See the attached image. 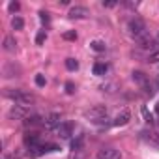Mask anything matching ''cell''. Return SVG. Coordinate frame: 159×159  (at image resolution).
I'll return each mask as SVG.
<instances>
[{"label": "cell", "instance_id": "cell-32", "mask_svg": "<svg viewBox=\"0 0 159 159\" xmlns=\"http://www.w3.org/2000/svg\"><path fill=\"white\" fill-rule=\"evenodd\" d=\"M155 41H157V45H159V32H157V36H155Z\"/></svg>", "mask_w": 159, "mask_h": 159}, {"label": "cell", "instance_id": "cell-23", "mask_svg": "<svg viewBox=\"0 0 159 159\" xmlns=\"http://www.w3.org/2000/svg\"><path fill=\"white\" fill-rule=\"evenodd\" d=\"M62 38L67 39V41H73V39H77V32H75V30H67V32L62 34Z\"/></svg>", "mask_w": 159, "mask_h": 159}, {"label": "cell", "instance_id": "cell-7", "mask_svg": "<svg viewBox=\"0 0 159 159\" xmlns=\"http://www.w3.org/2000/svg\"><path fill=\"white\" fill-rule=\"evenodd\" d=\"M86 116H88L92 122H96V120H99V118H105V116H107V107H105V105H96V107H92V109L86 112Z\"/></svg>", "mask_w": 159, "mask_h": 159}, {"label": "cell", "instance_id": "cell-26", "mask_svg": "<svg viewBox=\"0 0 159 159\" xmlns=\"http://www.w3.org/2000/svg\"><path fill=\"white\" fill-rule=\"evenodd\" d=\"M36 84H38V86H45V84H47V79H45L43 75H36Z\"/></svg>", "mask_w": 159, "mask_h": 159}, {"label": "cell", "instance_id": "cell-15", "mask_svg": "<svg viewBox=\"0 0 159 159\" xmlns=\"http://www.w3.org/2000/svg\"><path fill=\"white\" fill-rule=\"evenodd\" d=\"M43 122H45V120H43L39 114H32V116H28L23 124H25L26 127H36V125H39V124H43Z\"/></svg>", "mask_w": 159, "mask_h": 159}, {"label": "cell", "instance_id": "cell-20", "mask_svg": "<svg viewBox=\"0 0 159 159\" xmlns=\"http://www.w3.org/2000/svg\"><path fill=\"white\" fill-rule=\"evenodd\" d=\"M146 62H150V64H159V49L153 51V52H150V54L146 56Z\"/></svg>", "mask_w": 159, "mask_h": 159}, {"label": "cell", "instance_id": "cell-25", "mask_svg": "<svg viewBox=\"0 0 159 159\" xmlns=\"http://www.w3.org/2000/svg\"><path fill=\"white\" fill-rule=\"evenodd\" d=\"M8 10H10L11 13H15V11H19V10H21V4L13 0V2H10V4H8Z\"/></svg>", "mask_w": 159, "mask_h": 159}, {"label": "cell", "instance_id": "cell-17", "mask_svg": "<svg viewBox=\"0 0 159 159\" xmlns=\"http://www.w3.org/2000/svg\"><path fill=\"white\" fill-rule=\"evenodd\" d=\"M23 26H25V21H23L19 15H15V17L11 19V28H13V30H23Z\"/></svg>", "mask_w": 159, "mask_h": 159}, {"label": "cell", "instance_id": "cell-29", "mask_svg": "<svg viewBox=\"0 0 159 159\" xmlns=\"http://www.w3.org/2000/svg\"><path fill=\"white\" fill-rule=\"evenodd\" d=\"M66 92L67 94H73L75 92V84L73 83H66Z\"/></svg>", "mask_w": 159, "mask_h": 159}, {"label": "cell", "instance_id": "cell-5", "mask_svg": "<svg viewBox=\"0 0 159 159\" xmlns=\"http://www.w3.org/2000/svg\"><path fill=\"white\" fill-rule=\"evenodd\" d=\"M96 159H122V152L112 146H103L98 150Z\"/></svg>", "mask_w": 159, "mask_h": 159}, {"label": "cell", "instance_id": "cell-30", "mask_svg": "<svg viewBox=\"0 0 159 159\" xmlns=\"http://www.w3.org/2000/svg\"><path fill=\"white\" fill-rule=\"evenodd\" d=\"M103 6H105V8H114L116 2H103Z\"/></svg>", "mask_w": 159, "mask_h": 159}, {"label": "cell", "instance_id": "cell-11", "mask_svg": "<svg viewBox=\"0 0 159 159\" xmlns=\"http://www.w3.org/2000/svg\"><path fill=\"white\" fill-rule=\"evenodd\" d=\"M56 131H58V137L60 139H69L73 135V124L71 122H62V125Z\"/></svg>", "mask_w": 159, "mask_h": 159}, {"label": "cell", "instance_id": "cell-21", "mask_svg": "<svg viewBox=\"0 0 159 159\" xmlns=\"http://www.w3.org/2000/svg\"><path fill=\"white\" fill-rule=\"evenodd\" d=\"M81 148H83V137H79V139H75V140L71 142V150H73V152H79Z\"/></svg>", "mask_w": 159, "mask_h": 159}, {"label": "cell", "instance_id": "cell-28", "mask_svg": "<svg viewBox=\"0 0 159 159\" xmlns=\"http://www.w3.org/2000/svg\"><path fill=\"white\" fill-rule=\"evenodd\" d=\"M39 19H41L43 23H49V21H51V17H49V11H39Z\"/></svg>", "mask_w": 159, "mask_h": 159}, {"label": "cell", "instance_id": "cell-24", "mask_svg": "<svg viewBox=\"0 0 159 159\" xmlns=\"http://www.w3.org/2000/svg\"><path fill=\"white\" fill-rule=\"evenodd\" d=\"M45 39H47V32H45V30L38 32V36H36V43H38V45H43Z\"/></svg>", "mask_w": 159, "mask_h": 159}, {"label": "cell", "instance_id": "cell-8", "mask_svg": "<svg viewBox=\"0 0 159 159\" xmlns=\"http://www.w3.org/2000/svg\"><path fill=\"white\" fill-rule=\"evenodd\" d=\"M43 125H45L49 131H51V129H58V127L62 125V118H60V114H58V112H52V114H49V116L45 118Z\"/></svg>", "mask_w": 159, "mask_h": 159}, {"label": "cell", "instance_id": "cell-31", "mask_svg": "<svg viewBox=\"0 0 159 159\" xmlns=\"http://www.w3.org/2000/svg\"><path fill=\"white\" fill-rule=\"evenodd\" d=\"M2 159H17V157H15V155H10V153H4Z\"/></svg>", "mask_w": 159, "mask_h": 159}, {"label": "cell", "instance_id": "cell-13", "mask_svg": "<svg viewBox=\"0 0 159 159\" xmlns=\"http://www.w3.org/2000/svg\"><path fill=\"white\" fill-rule=\"evenodd\" d=\"M2 49H4L6 52H15V51H17V41H15V38H13V36H6L4 41H2Z\"/></svg>", "mask_w": 159, "mask_h": 159}, {"label": "cell", "instance_id": "cell-2", "mask_svg": "<svg viewBox=\"0 0 159 159\" xmlns=\"http://www.w3.org/2000/svg\"><path fill=\"white\" fill-rule=\"evenodd\" d=\"M127 32H129L131 38L139 39L140 36L148 34V32H146V23H144L142 19H139V17H133V19H129V23H127Z\"/></svg>", "mask_w": 159, "mask_h": 159}, {"label": "cell", "instance_id": "cell-9", "mask_svg": "<svg viewBox=\"0 0 159 159\" xmlns=\"http://www.w3.org/2000/svg\"><path fill=\"white\" fill-rule=\"evenodd\" d=\"M2 73H4V77H6V79H11V77H19L21 69H19V66H15V62H8V64L4 66Z\"/></svg>", "mask_w": 159, "mask_h": 159}, {"label": "cell", "instance_id": "cell-6", "mask_svg": "<svg viewBox=\"0 0 159 159\" xmlns=\"http://www.w3.org/2000/svg\"><path fill=\"white\" fill-rule=\"evenodd\" d=\"M88 15H90V11L84 6H71L69 11H67V17L69 19H86Z\"/></svg>", "mask_w": 159, "mask_h": 159}, {"label": "cell", "instance_id": "cell-4", "mask_svg": "<svg viewBox=\"0 0 159 159\" xmlns=\"http://www.w3.org/2000/svg\"><path fill=\"white\" fill-rule=\"evenodd\" d=\"M30 116V107H25V105H13L11 109H10V112H8V118L10 120H26Z\"/></svg>", "mask_w": 159, "mask_h": 159}, {"label": "cell", "instance_id": "cell-19", "mask_svg": "<svg viewBox=\"0 0 159 159\" xmlns=\"http://www.w3.org/2000/svg\"><path fill=\"white\" fill-rule=\"evenodd\" d=\"M66 67H67L69 71H77V69H79V62H77L75 58H66Z\"/></svg>", "mask_w": 159, "mask_h": 159}, {"label": "cell", "instance_id": "cell-1", "mask_svg": "<svg viewBox=\"0 0 159 159\" xmlns=\"http://www.w3.org/2000/svg\"><path fill=\"white\" fill-rule=\"evenodd\" d=\"M4 96L11 101H15L17 105H25V107H30L34 105L36 101V96L30 94V92H25V90H19V88H6L4 90Z\"/></svg>", "mask_w": 159, "mask_h": 159}, {"label": "cell", "instance_id": "cell-27", "mask_svg": "<svg viewBox=\"0 0 159 159\" xmlns=\"http://www.w3.org/2000/svg\"><path fill=\"white\" fill-rule=\"evenodd\" d=\"M99 88H101L103 92H109V94H112V92H114V88H116V84H101Z\"/></svg>", "mask_w": 159, "mask_h": 159}, {"label": "cell", "instance_id": "cell-14", "mask_svg": "<svg viewBox=\"0 0 159 159\" xmlns=\"http://www.w3.org/2000/svg\"><path fill=\"white\" fill-rule=\"evenodd\" d=\"M131 79H133L137 84H140L142 88L148 86V77H146V73H142V71H133V73H131Z\"/></svg>", "mask_w": 159, "mask_h": 159}, {"label": "cell", "instance_id": "cell-22", "mask_svg": "<svg viewBox=\"0 0 159 159\" xmlns=\"http://www.w3.org/2000/svg\"><path fill=\"white\" fill-rule=\"evenodd\" d=\"M148 140H150L153 146H159V131H153V133H150V135H148Z\"/></svg>", "mask_w": 159, "mask_h": 159}, {"label": "cell", "instance_id": "cell-10", "mask_svg": "<svg viewBox=\"0 0 159 159\" xmlns=\"http://www.w3.org/2000/svg\"><path fill=\"white\" fill-rule=\"evenodd\" d=\"M129 120H131V112H129L127 109H124V111H120L118 116L112 120V125H116V127H118V125H125Z\"/></svg>", "mask_w": 159, "mask_h": 159}, {"label": "cell", "instance_id": "cell-16", "mask_svg": "<svg viewBox=\"0 0 159 159\" xmlns=\"http://www.w3.org/2000/svg\"><path fill=\"white\" fill-rule=\"evenodd\" d=\"M107 69H109V66H107V64H103V62H96V64H94V67H92L94 75H99V77H103V75L107 73Z\"/></svg>", "mask_w": 159, "mask_h": 159}, {"label": "cell", "instance_id": "cell-12", "mask_svg": "<svg viewBox=\"0 0 159 159\" xmlns=\"http://www.w3.org/2000/svg\"><path fill=\"white\" fill-rule=\"evenodd\" d=\"M23 142H25V146H28V148H36V146H39L41 142H39V135L38 133H26L25 135V139H23Z\"/></svg>", "mask_w": 159, "mask_h": 159}, {"label": "cell", "instance_id": "cell-3", "mask_svg": "<svg viewBox=\"0 0 159 159\" xmlns=\"http://www.w3.org/2000/svg\"><path fill=\"white\" fill-rule=\"evenodd\" d=\"M137 41V47L140 49V51H150V52H153V51H157L159 49V45H157V41H155V38L153 36H150V34H144V36H140L139 39H135Z\"/></svg>", "mask_w": 159, "mask_h": 159}, {"label": "cell", "instance_id": "cell-18", "mask_svg": "<svg viewBox=\"0 0 159 159\" xmlns=\"http://www.w3.org/2000/svg\"><path fill=\"white\" fill-rule=\"evenodd\" d=\"M90 47H92L94 51H98V52H103V51L107 49V45H105L103 41H99V39H96V41H92V43H90Z\"/></svg>", "mask_w": 159, "mask_h": 159}]
</instances>
